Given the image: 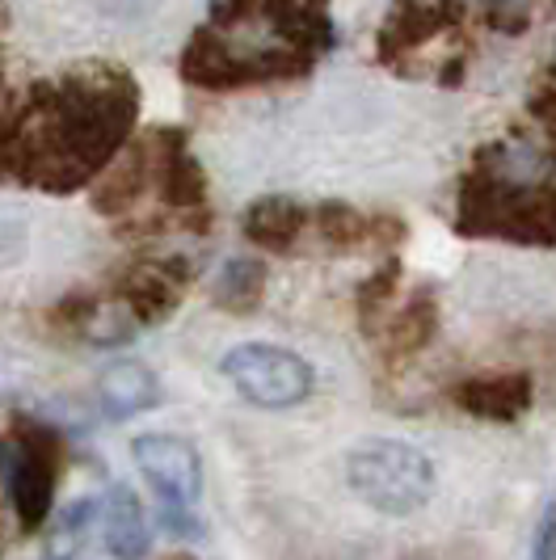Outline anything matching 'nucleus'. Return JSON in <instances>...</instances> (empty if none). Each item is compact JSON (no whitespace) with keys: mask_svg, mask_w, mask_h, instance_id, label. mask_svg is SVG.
Returning <instances> with one entry per match:
<instances>
[{"mask_svg":"<svg viewBox=\"0 0 556 560\" xmlns=\"http://www.w3.org/2000/svg\"><path fill=\"white\" fill-rule=\"evenodd\" d=\"M136 118V77L114 63H84L59 84H38L0 131V173L47 195H72L131 143Z\"/></svg>","mask_w":556,"mask_h":560,"instance_id":"nucleus-1","label":"nucleus"},{"mask_svg":"<svg viewBox=\"0 0 556 560\" xmlns=\"http://www.w3.org/2000/svg\"><path fill=\"white\" fill-rule=\"evenodd\" d=\"M455 228L460 236H501L519 245H548L556 241V177L519 182L476 161L460 190Z\"/></svg>","mask_w":556,"mask_h":560,"instance_id":"nucleus-2","label":"nucleus"},{"mask_svg":"<svg viewBox=\"0 0 556 560\" xmlns=\"http://www.w3.org/2000/svg\"><path fill=\"white\" fill-rule=\"evenodd\" d=\"M346 485L375 514L409 518L435 498V464L405 439H362L346 455Z\"/></svg>","mask_w":556,"mask_h":560,"instance_id":"nucleus-3","label":"nucleus"},{"mask_svg":"<svg viewBox=\"0 0 556 560\" xmlns=\"http://www.w3.org/2000/svg\"><path fill=\"white\" fill-rule=\"evenodd\" d=\"M59 472H63V434L43 418L26 413L13 418V434L0 443V480L26 532L47 527Z\"/></svg>","mask_w":556,"mask_h":560,"instance_id":"nucleus-4","label":"nucleus"},{"mask_svg":"<svg viewBox=\"0 0 556 560\" xmlns=\"http://www.w3.org/2000/svg\"><path fill=\"white\" fill-rule=\"evenodd\" d=\"M223 380L257 409H291L312 396L316 371L296 350L275 341H241L223 354Z\"/></svg>","mask_w":556,"mask_h":560,"instance_id":"nucleus-5","label":"nucleus"},{"mask_svg":"<svg viewBox=\"0 0 556 560\" xmlns=\"http://www.w3.org/2000/svg\"><path fill=\"white\" fill-rule=\"evenodd\" d=\"M190 282H195V261L186 253H169V257L131 261L114 279V291H118V304L136 316L139 329H152L177 312Z\"/></svg>","mask_w":556,"mask_h":560,"instance_id":"nucleus-6","label":"nucleus"},{"mask_svg":"<svg viewBox=\"0 0 556 560\" xmlns=\"http://www.w3.org/2000/svg\"><path fill=\"white\" fill-rule=\"evenodd\" d=\"M136 468L157 493V510H195L202 493V459L177 434H139L131 443Z\"/></svg>","mask_w":556,"mask_h":560,"instance_id":"nucleus-7","label":"nucleus"},{"mask_svg":"<svg viewBox=\"0 0 556 560\" xmlns=\"http://www.w3.org/2000/svg\"><path fill=\"white\" fill-rule=\"evenodd\" d=\"M464 18L460 0H392L384 30H380V56L396 63L417 47H426L430 38H439Z\"/></svg>","mask_w":556,"mask_h":560,"instance_id":"nucleus-8","label":"nucleus"},{"mask_svg":"<svg viewBox=\"0 0 556 560\" xmlns=\"http://www.w3.org/2000/svg\"><path fill=\"white\" fill-rule=\"evenodd\" d=\"M451 400L468 418L510 425V421H519L531 409L535 384H531L528 371H485V375H473V380H460L451 388Z\"/></svg>","mask_w":556,"mask_h":560,"instance_id":"nucleus-9","label":"nucleus"},{"mask_svg":"<svg viewBox=\"0 0 556 560\" xmlns=\"http://www.w3.org/2000/svg\"><path fill=\"white\" fill-rule=\"evenodd\" d=\"M157 182H161V198L169 211L190 215L198 207H207V168L195 156V148L186 140L182 127H165L157 131Z\"/></svg>","mask_w":556,"mask_h":560,"instance_id":"nucleus-10","label":"nucleus"},{"mask_svg":"<svg viewBox=\"0 0 556 560\" xmlns=\"http://www.w3.org/2000/svg\"><path fill=\"white\" fill-rule=\"evenodd\" d=\"M161 380L152 366H143L139 359H114L97 371V405L102 413L114 421L139 418L148 409L161 405Z\"/></svg>","mask_w":556,"mask_h":560,"instance_id":"nucleus-11","label":"nucleus"},{"mask_svg":"<svg viewBox=\"0 0 556 560\" xmlns=\"http://www.w3.org/2000/svg\"><path fill=\"white\" fill-rule=\"evenodd\" d=\"M312 224V211H308L300 198L291 195H262L253 198L241 215V228L250 236V245H257L262 253H287L296 249V241Z\"/></svg>","mask_w":556,"mask_h":560,"instance_id":"nucleus-12","label":"nucleus"},{"mask_svg":"<svg viewBox=\"0 0 556 560\" xmlns=\"http://www.w3.org/2000/svg\"><path fill=\"white\" fill-rule=\"evenodd\" d=\"M152 173H157L152 148L139 140L127 143L111 165L97 173V182H93V211H102V215H111V220L123 215V211H131L139 202V195L148 190Z\"/></svg>","mask_w":556,"mask_h":560,"instance_id":"nucleus-13","label":"nucleus"},{"mask_svg":"<svg viewBox=\"0 0 556 560\" xmlns=\"http://www.w3.org/2000/svg\"><path fill=\"white\" fill-rule=\"evenodd\" d=\"M102 539L114 560H143L152 548V523L131 485H111L102 498Z\"/></svg>","mask_w":556,"mask_h":560,"instance_id":"nucleus-14","label":"nucleus"},{"mask_svg":"<svg viewBox=\"0 0 556 560\" xmlns=\"http://www.w3.org/2000/svg\"><path fill=\"white\" fill-rule=\"evenodd\" d=\"M435 334H439V295L430 287H421L392 312L389 325L380 329V350H384L389 363H405V359L421 354L435 341Z\"/></svg>","mask_w":556,"mask_h":560,"instance_id":"nucleus-15","label":"nucleus"},{"mask_svg":"<svg viewBox=\"0 0 556 560\" xmlns=\"http://www.w3.org/2000/svg\"><path fill=\"white\" fill-rule=\"evenodd\" d=\"M266 295V261L262 257H232L211 287V300L223 312H253Z\"/></svg>","mask_w":556,"mask_h":560,"instance_id":"nucleus-16","label":"nucleus"},{"mask_svg":"<svg viewBox=\"0 0 556 560\" xmlns=\"http://www.w3.org/2000/svg\"><path fill=\"white\" fill-rule=\"evenodd\" d=\"M312 232H316V241L325 245V249H359L362 241H371V220L362 215L359 207H350V202H316L312 207Z\"/></svg>","mask_w":556,"mask_h":560,"instance_id":"nucleus-17","label":"nucleus"},{"mask_svg":"<svg viewBox=\"0 0 556 560\" xmlns=\"http://www.w3.org/2000/svg\"><path fill=\"white\" fill-rule=\"evenodd\" d=\"M401 291V257H384L367 279L359 282V320L362 334L380 337V329L389 325L392 304Z\"/></svg>","mask_w":556,"mask_h":560,"instance_id":"nucleus-18","label":"nucleus"},{"mask_svg":"<svg viewBox=\"0 0 556 560\" xmlns=\"http://www.w3.org/2000/svg\"><path fill=\"white\" fill-rule=\"evenodd\" d=\"M93 514H97V502L63 505L56 532H51V539H47L43 560H72L77 557V548H81V539H84V532H89V523H93Z\"/></svg>","mask_w":556,"mask_h":560,"instance_id":"nucleus-19","label":"nucleus"},{"mask_svg":"<svg viewBox=\"0 0 556 560\" xmlns=\"http://www.w3.org/2000/svg\"><path fill=\"white\" fill-rule=\"evenodd\" d=\"M102 308H106V304H102L97 291H68L56 308L47 312V325H56L59 334L84 337V329L93 325V316H97Z\"/></svg>","mask_w":556,"mask_h":560,"instance_id":"nucleus-20","label":"nucleus"},{"mask_svg":"<svg viewBox=\"0 0 556 560\" xmlns=\"http://www.w3.org/2000/svg\"><path fill=\"white\" fill-rule=\"evenodd\" d=\"M136 316L118 304V308H102L93 316V325L84 329V341L97 346V350H118V346H127L136 337Z\"/></svg>","mask_w":556,"mask_h":560,"instance_id":"nucleus-21","label":"nucleus"},{"mask_svg":"<svg viewBox=\"0 0 556 560\" xmlns=\"http://www.w3.org/2000/svg\"><path fill=\"white\" fill-rule=\"evenodd\" d=\"M528 110H531V118L540 122V131H544V148L553 152V161H556V77H548V81L531 93Z\"/></svg>","mask_w":556,"mask_h":560,"instance_id":"nucleus-22","label":"nucleus"},{"mask_svg":"<svg viewBox=\"0 0 556 560\" xmlns=\"http://www.w3.org/2000/svg\"><path fill=\"white\" fill-rule=\"evenodd\" d=\"M485 4V18L494 22L498 30H510V34H519V30L528 26V13H531V0H480Z\"/></svg>","mask_w":556,"mask_h":560,"instance_id":"nucleus-23","label":"nucleus"},{"mask_svg":"<svg viewBox=\"0 0 556 560\" xmlns=\"http://www.w3.org/2000/svg\"><path fill=\"white\" fill-rule=\"evenodd\" d=\"M531 560H556V502L544 510V518H540V527H535Z\"/></svg>","mask_w":556,"mask_h":560,"instance_id":"nucleus-24","label":"nucleus"}]
</instances>
